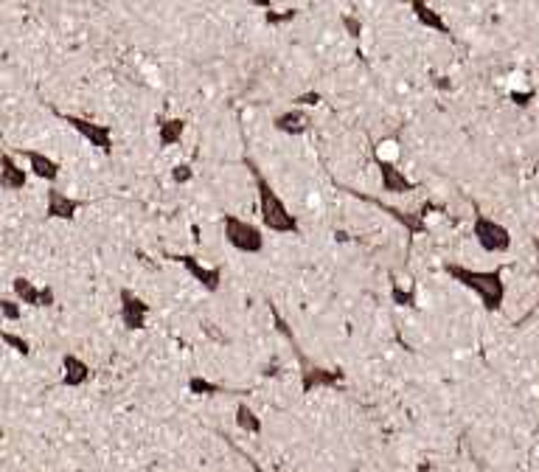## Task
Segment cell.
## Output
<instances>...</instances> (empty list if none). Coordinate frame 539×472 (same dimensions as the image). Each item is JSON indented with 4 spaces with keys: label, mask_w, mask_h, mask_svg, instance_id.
Returning <instances> with one entry per match:
<instances>
[{
    "label": "cell",
    "mask_w": 539,
    "mask_h": 472,
    "mask_svg": "<svg viewBox=\"0 0 539 472\" xmlns=\"http://www.w3.org/2000/svg\"><path fill=\"white\" fill-rule=\"evenodd\" d=\"M245 166L253 178V189H256V202H259V222L265 231L281 236H298L301 234V222L292 214V208L287 205V200L275 191V186L267 180V175L259 169V163L253 158H245Z\"/></svg>",
    "instance_id": "6da1fadb"
},
{
    "label": "cell",
    "mask_w": 539,
    "mask_h": 472,
    "mask_svg": "<svg viewBox=\"0 0 539 472\" xmlns=\"http://www.w3.org/2000/svg\"><path fill=\"white\" fill-rule=\"evenodd\" d=\"M444 273L455 284H461L463 289H469L483 304L486 312H497L505 304V273H503V267L475 270V267H466V265H458V262H447Z\"/></svg>",
    "instance_id": "7a4b0ae2"
},
{
    "label": "cell",
    "mask_w": 539,
    "mask_h": 472,
    "mask_svg": "<svg viewBox=\"0 0 539 472\" xmlns=\"http://www.w3.org/2000/svg\"><path fill=\"white\" fill-rule=\"evenodd\" d=\"M222 236L225 242L242 253V256H262L265 253V228L259 222H250L239 214H225L222 217Z\"/></svg>",
    "instance_id": "3957f363"
},
{
    "label": "cell",
    "mask_w": 539,
    "mask_h": 472,
    "mask_svg": "<svg viewBox=\"0 0 539 472\" xmlns=\"http://www.w3.org/2000/svg\"><path fill=\"white\" fill-rule=\"evenodd\" d=\"M472 236H475V242H478V247H481L483 253H494V256L508 253V250H511V242H514L511 231H508L503 222L486 217V214H475V220H472Z\"/></svg>",
    "instance_id": "277c9868"
},
{
    "label": "cell",
    "mask_w": 539,
    "mask_h": 472,
    "mask_svg": "<svg viewBox=\"0 0 539 472\" xmlns=\"http://www.w3.org/2000/svg\"><path fill=\"white\" fill-rule=\"evenodd\" d=\"M59 118L85 141L101 152V155H113V130L110 124H98V121H90L85 116H73V113H59Z\"/></svg>",
    "instance_id": "5b68a950"
},
{
    "label": "cell",
    "mask_w": 539,
    "mask_h": 472,
    "mask_svg": "<svg viewBox=\"0 0 539 472\" xmlns=\"http://www.w3.org/2000/svg\"><path fill=\"white\" fill-rule=\"evenodd\" d=\"M172 259L191 276V282H197L205 292H220V287H222V267L220 265H202L197 256H188V253H178Z\"/></svg>",
    "instance_id": "8992f818"
},
{
    "label": "cell",
    "mask_w": 539,
    "mask_h": 472,
    "mask_svg": "<svg viewBox=\"0 0 539 472\" xmlns=\"http://www.w3.org/2000/svg\"><path fill=\"white\" fill-rule=\"evenodd\" d=\"M118 315H121V324L124 329L130 332H140L146 329V318H149V304L135 292L130 287H121L118 292Z\"/></svg>",
    "instance_id": "52a82bcc"
},
{
    "label": "cell",
    "mask_w": 539,
    "mask_h": 472,
    "mask_svg": "<svg viewBox=\"0 0 539 472\" xmlns=\"http://www.w3.org/2000/svg\"><path fill=\"white\" fill-rule=\"evenodd\" d=\"M82 200L79 197H71L68 191L56 189V186H51V189L45 191V217L48 220H59V222H73L76 220V214L82 211Z\"/></svg>",
    "instance_id": "ba28073f"
},
{
    "label": "cell",
    "mask_w": 539,
    "mask_h": 472,
    "mask_svg": "<svg viewBox=\"0 0 539 472\" xmlns=\"http://www.w3.org/2000/svg\"><path fill=\"white\" fill-rule=\"evenodd\" d=\"M376 169H379V189L391 197H404L410 191H416V183L404 175V169H399L394 160L376 158Z\"/></svg>",
    "instance_id": "9c48e42d"
},
{
    "label": "cell",
    "mask_w": 539,
    "mask_h": 472,
    "mask_svg": "<svg viewBox=\"0 0 539 472\" xmlns=\"http://www.w3.org/2000/svg\"><path fill=\"white\" fill-rule=\"evenodd\" d=\"M272 127L281 133V135H289V138H298V135H307L312 130V116L309 110L304 107H289L284 113H278L272 118Z\"/></svg>",
    "instance_id": "30bf717a"
},
{
    "label": "cell",
    "mask_w": 539,
    "mask_h": 472,
    "mask_svg": "<svg viewBox=\"0 0 539 472\" xmlns=\"http://www.w3.org/2000/svg\"><path fill=\"white\" fill-rule=\"evenodd\" d=\"M29 169H23L9 152H0V189L23 191L29 186Z\"/></svg>",
    "instance_id": "8fae6325"
},
{
    "label": "cell",
    "mask_w": 539,
    "mask_h": 472,
    "mask_svg": "<svg viewBox=\"0 0 539 472\" xmlns=\"http://www.w3.org/2000/svg\"><path fill=\"white\" fill-rule=\"evenodd\" d=\"M23 158L29 160V172L37 178V180H45V183H56L59 180V163L51 158V155H45V152H37V149H23Z\"/></svg>",
    "instance_id": "7c38bea8"
},
{
    "label": "cell",
    "mask_w": 539,
    "mask_h": 472,
    "mask_svg": "<svg viewBox=\"0 0 539 472\" xmlns=\"http://www.w3.org/2000/svg\"><path fill=\"white\" fill-rule=\"evenodd\" d=\"M407 6H410V11H413V17H416L419 26H424V29H430V31H438V34L449 37V23L441 17V11H436L427 0H407Z\"/></svg>",
    "instance_id": "4fadbf2b"
},
{
    "label": "cell",
    "mask_w": 539,
    "mask_h": 472,
    "mask_svg": "<svg viewBox=\"0 0 539 472\" xmlns=\"http://www.w3.org/2000/svg\"><path fill=\"white\" fill-rule=\"evenodd\" d=\"M90 377H93V371L79 354H73V352L62 354V385L65 388H82L85 382H90Z\"/></svg>",
    "instance_id": "5bb4252c"
},
{
    "label": "cell",
    "mask_w": 539,
    "mask_h": 472,
    "mask_svg": "<svg viewBox=\"0 0 539 472\" xmlns=\"http://www.w3.org/2000/svg\"><path fill=\"white\" fill-rule=\"evenodd\" d=\"M185 130H188V121H185V118H178V116L160 118V124H158V143H160L163 149L180 146L183 138H185Z\"/></svg>",
    "instance_id": "9a60e30c"
},
{
    "label": "cell",
    "mask_w": 539,
    "mask_h": 472,
    "mask_svg": "<svg viewBox=\"0 0 539 472\" xmlns=\"http://www.w3.org/2000/svg\"><path fill=\"white\" fill-rule=\"evenodd\" d=\"M233 416H236V427L242 430V433H250V436H262V430H265V425H262V419H259V414L247 405V402H239L236 405V411H233Z\"/></svg>",
    "instance_id": "2e32d148"
},
{
    "label": "cell",
    "mask_w": 539,
    "mask_h": 472,
    "mask_svg": "<svg viewBox=\"0 0 539 472\" xmlns=\"http://www.w3.org/2000/svg\"><path fill=\"white\" fill-rule=\"evenodd\" d=\"M11 292H14V298H17L23 307H40V287L31 282V279L17 276V279L11 282Z\"/></svg>",
    "instance_id": "e0dca14e"
},
{
    "label": "cell",
    "mask_w": 539,
    "mask_h": 472,
    "mask_svg": "<svg viewBox=\"0 0 539 472\" xmlns=\"http://www.w3.org/2000/svg\"><path fill=\"white\" fill-rule=\"evenodd\" d=\"M337 382H340V374H337V371H326V369H309V371H304V377H301L304 391L332 388V385H337Z\"/></svg>",
    "instance_id": "ac0fdd59"
},
{
    "label": "cell",
    "mask_w": 539,
    "mask_h": 472,
    "mask_svg": "<svg viewBox=\"0 0 539 472\" xmlns=\"http://www.w3.org/2000/svg\"><path fill=\"white\" fill-rule=\"evenodd\" d=\"M391 301L396 307H416L419 301V287L416 284H402V282H391Z\"/></svg>",
    "instance_id": "d6986e66"
},
{
    "label": "cell",
    "mask_w": 539,
    "mask_h": 472,
    "mask_svg": "<svg viewBox=\"0 0 539 472\" xmlns=\"http://www.w3.org/2000/svg\"><path fill=\"white\" fill-rule=\"evenodd\" d=\"M188 394H194V396H217V394H222V385L202 377V374H191L188 377Z\"/></svg>",
    "instance_id": "ffe728a7"
},
{
    "label": "cell",
    "mask_w": 539,
    "mask_h": 472,
    "mask_svg": "<svg viewBox=\"0 0 539 472\" xmlns=\"http://www.w3.org/2000/svg\"><path fill=\"white\" fill-rule=\"evenodd\" d=\"M0 340L11 349V352H17L20 357H29L31 354V343L23 337V334H14V332H6V329H0Z\"/></svg>",
    "instance_id": "44dd1931"
},
{
    "label": "cell",
    "mask_w": 539,
    "mask_h": 472,
    "mask_svg": "<svg viewBox=\"0 0 539 472\" xmlns=\"http://www.w3.org/2000/svg\"><path fill=\"white\" fill-rule=\"evenodd\" d=\"M0 318L6 321H20L23 318V304L17 298H0Z\"/></svg>",
    "instance_id": "7402d4cb"
},
{
    "label": "cell",
    "mask_w": 539,
    "mask_h": 472,
    "mask_svg": "<svg viewBox=\"0 0 539 472\" xmlns=\"http://www.w3.org/2000/svg\"><path fill=\"white\" fill-rule=\"evenodd\" d=\"M323 101V93L320 91H304V93L292 96V107H304V110H312Z\"/></svg>",
    "instance_id": "603a6c76"
},
{
    "label": "cell",
    "mask_w": 539,
    "mask_h": 472,
    "mask_svg": "<svg viewBox=\"0 0 539 472\" xmlns=\"http://www.w3.org/2000/svg\"><path fill=\"white\" fill-rule=\"evenodd\" d=\"M169 175H172V180H175L178 186H185V183L194 180V169H191V163H175Z\"/></svg>",
    "instance_id": "cb8c5ba5"
},
{
    "label": "cell",
    "mask_w": 539,
    "mask_h": 472,
    "mask_svg": "<svg viewBox=\"0 0 539 472\" xmlns=\"http://www.w3.org/2000/svg\"><path fill=\"white\" fill-rule=\"evenodd\" d=\"M267 14V23L270 26H284V23H289V20H295L298 17V9H287V11H265Z\"/></svg>",
    "instance_id": "d4e9b609"
},
{
    "label": "cell",
    "mask_w": 539,
    "mask_h": 472,
    "mask_svg": "<svg viewBox=\"0 0 539 472\" xmlns=\"http://www.w3.org/2000/svg\"><path fill=\"white\" fill-rule=\"evenodd\" d=\"M343 29L349 31L351 40H359V37H362V20L354 17V14H343Z\"/></svg>",
    "instance_id": "484cf974"
},
{
    "label": "cell",
    "mask_w": 539,
    "mask_h": 472,
    "mask_svg": "<svg viewBox=\"0 0 539 472\" xmlns=\"http://www.w3.org/2000/svg\"><path fill=\"white\" fill-rule=\"evenodd\" d=\"M53 304H56V292H53V287H51V284L40 287V307H53Z\"/></svg>",
    "instance_id": "4316f807"
},
{
    "label": "cell",
    "mask_w": 539,
    "mask_h": 472,
    "mask_svg": "<svg viewBox=\"0 0 539 472\" xmlns=\"http://www.w3.org/2000/svg\"><path fill=\"white\" fill-rule=\"evenodd\" d=\"M511 98H514V104H520V107H528V104H531V98H534V91H528V93H520V91H514V93H511Z\"/></svg>",
    "instance_id": "83f0119b"
},
{
    "label": "cell",
    "mask_w": 539,
    "mask_h": 472,
    "mask_svg": "<svg viewBox=\"0 0 539 472\" xmlns=\"http://www.w3.org/2000/svg\"><path fill=\"white\" fill-rule=\"evenodd\" d=\"M247 3H253V6L262 9V11H270V9H272V0H247Z\"/></svg>",
    "instance_id": "f1b7e54d"
}]
</instances>
